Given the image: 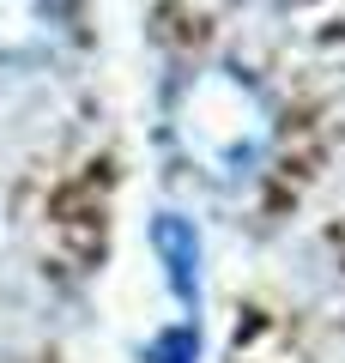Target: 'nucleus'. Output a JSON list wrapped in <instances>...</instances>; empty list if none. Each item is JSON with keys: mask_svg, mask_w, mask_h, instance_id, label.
<instances>
[{"mask_svg": "<svg viewBox=\"0 0 345 363\" xmlns=\"http://www.w3.org/2000/svg\"><path fill=\"white\" fill-rule=\"evenodd\" d=\"M170 133H176L182 157L212 182H236L267 157L273 145V116L261 104V91L248 85L236 67H200L176 85L170 104Z\"/></svg>", "mask_w": 345, "mask_h": 363, "instance_id": "obj_1", "label": "nucleus"}, {"mask_svg": "<svg viewBox=\"0 0 345 363\" xmlns=\"http://www.w3.org/2000/svg\"><path fill=\"white\" fill-rule=\"evenodd\" d=\"M67 37V0H0V67L55 55Z\"/></svg>", "mask_w": 345, "mask_h": 363, "instance_id": "obj_2", "label": "nucleus"}]
</instances>
